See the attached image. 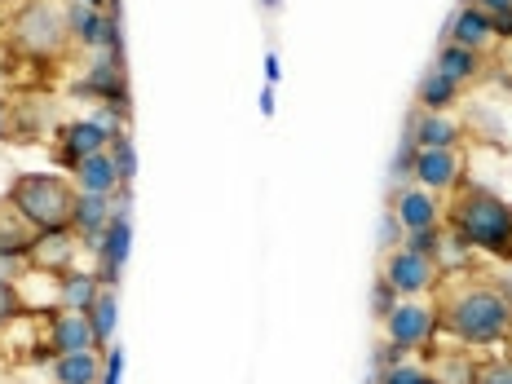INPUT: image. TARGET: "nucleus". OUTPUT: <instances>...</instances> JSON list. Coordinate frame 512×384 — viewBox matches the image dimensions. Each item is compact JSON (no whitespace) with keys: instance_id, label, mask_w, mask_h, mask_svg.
Wrapping results in <instances>:
<instances>
[{"instance_id":"f257e3e1","label":"nucleus","mask_w":512,"mask_h":384,"mask_svg":"<svg viewBox=\"0 0 512 384\" xmlns=\"http://www.w3.org/2000/svg\"><path fill=\"white\" fill-rule=\"evenodd\" d=\"M433 318L437 332L464 349L504 345L512 336V292L490 279H464L455 287H442V296L433 301Z\"/></svg>"},{"instance_id":"f03ea898","label":"nucleus","mask_w":512,"mask_h":384,"mask_svg":"<svg viewBox=\"0 0 512 384\" xmlns=\"http://www.w3.org/2000/svg\"><path fill=\"white\" fill-rule=\"evenodd\" d=\"M442 226L464 248H477V252L495 256V261H512V204L499 199L495 190L477 186V181H460L446 195Z\"/></svg>"},{"instance_id":"7ed1b4c3","label":"nucleus","mask_w":512,"mask_h":384,"mask_svg":"<svg viewBox=\"0 0 512 384\" xmlns=\"http://www.w3.org/2000/svg\"><path fill=\"white\" fill-rule=\"evenodd\" d=\"M0 36H5L9 58H23L31 67H58L76 49L67 0H23V5H14Z\"/></svg>"},{"instance_id":"20e7f679","label":"nucleus","mask_w":512,"mask_h":384,"mask_svg":"<svg viewBox=\"0 0 512 384\" xmlns=\"http://www.w3.org/2000/svg\"><path fill=\"white\" fill-rule=\"evenodd\" d=\"M80 186L62 173H18L5 190V204L18 212L36 234H71Z\"/></svg>"},{"instance_id":"39448f33","label":"nucleus","mask_w":512,"mask_h":384,"mask_svg":"<svg viewBox=\"0 0 512 384\" xmlns=\"http://www.w3.org/2000/svg\"><path fill=\"white\" fill-rule=\"evenodd\" d=\"M384 323V340H389L398 354H411V349H429L433 336H437V318H433V305L424 301H398L389 314L380 318Z\"/></svg>"},{"instance_id":"423d86ee","label":"nucleus","mask_w":512,"mask_h":384,"mask_svg":"<svg viewBox=\"0 0 512 384\" xmlns=\"http://www.w3.org/2000/svg\"><path fill=\"white\" fill-rule=\"evenodd\" d=\"M80 349H98V336H93L89 314L80 309H53L45 318V336H40V349L31 358H62V354H80Z\"/></svg>"},{"instance_id":"0eeeda50","label":"nucleus","mask_w":512,"mask_h":384,"mask_svg":"<svg viewBox=\"0 0 512 384\" xmlns=\"http://www.w3.org/2000/svg\"><path fill=\"white\" fill-rule=\"evenodd\" d=\"M437 265L433 256L424 252H411L407 243H398V248L384 252V265H380V279L393 287L398 296H424L429 287H437Z\"/></svg>"},{"instance_id":"6e6552de","label":"nucleus","mask_w":512,"mask_h":384,"mask_svg":"<svg viewBox=\"0 0 512 384\" xmlns=\"http://www.w3.org/2000/svg\"><path fill=\"white\" fill-rule=\"evenodd\" d=\"M111 133H115V128H106L102 120H71V124H62L58 128V142H53V159H58L67 173H76L80 159H89V155H98V151L111 146Z\"/></svg>"},{"instance_id":"1a4fd4ad","label":"nucleus","mask_w":512,"mask_h":384,"mask_svg":"<svg viewBox=\"0 0 512 384\" xmlns=\"http://www.w3.org/2000/svg\"><path fill=\"white\" fill-rule=\"evenodd\" d=\"M411 177H415V186L433 190V195H451V190L464 181V155H460V146L415 151L411 155Z\"/></svg>"},{"instance_id":"9d476101","label":"nucleus","mask_w":512,"mask_h":384,"mask_svg":"<svg viewBox=\"0 0 512 384\" xmlns=\"http://www.w3.org/2000/svg\"><path fill=\"white\" fill-rule=\"evenodd\" d=\"M128 243H133V226H128V208H120L111 217V226H106L102 243H98V279L102 287H120V270L128 261Z\"/></svg>"},{"instance_id":"9b49d317","label":"nucleus","mask_w":512,"mask_h":384,"mask_svg":"<svg viewBox=\"0 0 512 384\" xmlns=\"http://www.w3.org/2000/svg\"><path fill=\"white\" fill-rule=\"evenodd\" d=\"M115 217V195H93V190H80L76 199V217H71V234L84 243V248L98 252L106 226Z\"/></svg>"},{"instance_id":"f8f14e48","label":"nucleus","mask_w":512,"mask_h":384,"mask_svg":"<svg viewBox=\"0 0 512 384\" xmlns=\"http://www.w3.org/2000/svg\"><path fill=\"white\" fill-rule=\"evenodd\" d=\"M442 195H433V190H424V186H407V190H398V221H402V230L407 234H420V230H437L442 226V204H437Z\"/></svg>"},{"instance_id":"ddd939ff","label":"nucleus","mask_w":512,"mask_h":384,"mask_svg":"<svg viewBox=\"0 0 512 384\" xmlns=\"http://www.w3.org/2000/svg\"><path fill=\"white\" fill-rule=\"evenodd\" d=\"M407 142L415 151H437V146H460L464 142V128L446 115H433V111H411V128H407Z\"/></svg>"},{"instance_id":"4468645a","label":"nucleus","mask_w":512,"mask_h":384,"mask_svg":"<svg viewBox=\"0 0 512 384\" xmlns=\"http://www.w3.org/2000/svg\"><path fill=\"white\" fill-rule=\"evenodd\" d=\"M433 71H442L446 80L464 89V84H477V80H482L486 53H482V49H464V45H442V49H437Z\"/></svg>"},{"instance_id":"2eb2a0df","label":"nucleus","mask_w":512,"mask_h":384,"mask_svg":"<svg viewBox=\"0 0 512 384\" xmlns=\"http://www.w3.org/2000/svg\"><path fill=\"white\" fill-rule=\"evenodd\" d=\"M495 40V31H490V18L482 14L477 5H460L451 18V27H446V45H464V49H482Z\"/></svg>"},{"instance_id":"dca6fc26","label":"nucleus","mask_w":512,"mask_h":384,"mask_svg":"<svg viewBox=\"0 0 512 384\" xmlns=\"http://www.w3.org/2000/svg\"><path fill=\"white\" fill-rule=\"evenodd\" d=\"M106 354L98 349H80V354L53 358V384H102Z\"/></svg>"},{"instance_id":"f3484780","label":"nucleus","mask_w":512,"mask_h":384,"mask_svg":"<svg viewBox=\"0 0 512 384\" xmlns=\"http://www.w3.org/2000/svg\"><path fill=\"white\" fill-rule=\"evenodd\" d=\"M40 234L27 226L23 217H18L14 208H0V261H27L31 248H36Z\"/></svg>"},{"instance_id":"a211bd4d","label":"nucleus","mask_w":512,"mask_h":384,"mask_svg":"<svg viewBox=\"0 0 512 384\" xmlns=\"http://www.w3.org/2000/svg\"><path fill=\"white\" fill-rule=\"evenodd\" d=\"M98 292H102V279L93 270H67L58 279V309H80V314H89V305L98 301Z\"/></svg>"},{"instance_id":"6ab92c4d","label":"nucleus","mask_w":512,"mask_h":384,"mask_svg":"<svg viewBox=\"0 0 512 384\" xmlns=\"http://www.w3.org/2000/svg\"><path fill=\"white\" fill-rule=\"evenodd\" d=\"M71 177H76L80 190H93V195H120V190H124L120 186V173H115V159L106 155V151L80 159V168Z\"/></svg>"},{"instance_id":"aec40b11","label":"nucleus","mask_w":512,"mask_h":384,"mask_svg":"<svg viewBox=\"0 0 512 384\" xmlns=\"http://www.w3.org/2000/svg\"><path fill=\"white\" fill-rule=\"evenodd\" d=\"M455 102H460V84H451L442 71H429V76L420 80V89H415V106H420V111L446 115V106H455Z\"/></svg>"},{"instance_id":"412c9836","label":"nucleus","mask_w":512,"mask_h":384,"mask_svg":"<svg viewBox=\"0 0 512 384\" xmlns=\"http://www.w3.org/2000/svg\"><path fill=\"white\" fill-rule=\"evenodd\" d=\"M89 323H93V336H98V354H106L115 323H120V296H115V287H102L98 292V301L89 305Z\"/></svg>"},{"instance_id":"4be33fe9","label":"nucleus","mask_w":512,"mask_h":384,"mask_svg":"<svg viewBox=\"0 0 512 384\" xmlns=\"http://www.w3.org/2000/svg\"><path fill=\"white\" fill-rule=\"evenodd\" d=\"M106 155L115 159V173H120V186L128 190L137 177V151H133V137H128V128H115L111 133V146H106Z\"/></svg>"},{"instance_id":"5701e85b","label":"nucleus","mask_w":512,"mask_h":384,"mask_svg":"<svg viewBox=\"0 0 512 384\" xmlns=\"http://www.w3.org/2000/svg\"><path fill=\"white\" fill-rule=\"evenodd\" d=\"M380 384H437L433 371L415 367V362H393V367H380Z\"/></svg>"},{"instance_id":"b1692460","label":"nucleus","mask_w":512,"mask_h":384,"mask_svg":"<svg viewBox=\"0 0 512 384\" xmlns=\"http://www.w3.org/2000/svg\"><path fill=\"white\" fill-rule=\"evenodd\" d=\"M473 384H512V362H508V358H486V362H477Z\"/></svg>"},{"instance_id":"393cba45","label":"nucleus","mask_w":512,"mask_h":384,"mask_svg":"<svg viewBox=\"0 0 512 384\" xmlns=\"http://www.w3.org/2000/svg\"><path fill=\"white\" fill-rule=\"evenodd\" d=\"M18 314H23V296L9 279H0V327H9Z\"/></svg>"},{"instance_id":"a878e982","label":"nucleus","mask_w":512,"mask_h":384,"mask_svg":"<svg viewBox=\"0 0 512 384\" xmlns=\"http://www.w3.org/2000/svg\"><path fill=\"white\" fill-rule=\"evenodd\" d=\"M393 305H398V292H393V287H389V283H384L380 274H376V301H371V314H376V318H384V314H389Z\"/></svg>"},{"instance_id":"bb28decb","label":"nucleus","mask_w":512,"mask_h":384,"mask_svg":"<svg viewBox=\"0 0 512 384\" xmlns=\"http://www.w3.org/2000/svg\"><path fill=\"white\" fill-rule=\"evenodd\" d=\"M120 349H106V367H102V384H120Z\"/></svg>"},{"instance_id":"cd10ccee","label":"nucleus","mask_w":512,"mask_h":384,"mask_svg":"<svg viewBox=\"0 0 512 384\" xmlns=\"http://www.w3.org/2000/svg\"><path fill=\"white\" fill-rule=\"evenodd\" d=\"M468 5H477L482 14H512V0H468Z\"/></svg>"},{"instance_id":"c85d7f7f","label":"nucleus","mask_w":512,"mask_h":384,"mask_svg":"<svg viewBox=\"0 0 512 384\" xmlns=\"http://www.w3.org/2000/svg\"><path fill=\"white\" fill-rule=\"evenodd\" d=\"M5 133H9V102H5V93H0V142H5Z\"/></svg>"},{"instance_id":"c756f323","label":"nucleus","mask_w":512,"mask_h":384,"mask_svg":"<svg viewBox=\"0 0 512 384\" xmlns=\"http://www.w3.org/2000/svg\"><path fill=\"white\" fill-rule=\"evenodd\" d=\"M9 62H14V58H9V49H5V36H0V76H9Z\"/></svg>"},{"instance_id":"7c9ffc66","label":"nucleus","mask_w":512,"mask_h":384,"mask_svg":"<svg viewBox=\"0 0 512 384\" xmlns=\"http://www.w3.org/2000/svg\"><path fill=\"white\" fill-rule=\"evenodd\" d=\"M76 5H89V9H106V5H120V0H76Z\"/></svg>"},{"instance_id":"2f4dec72","label":"nucleus","mask_w":512,"mask_h":384,"mask_svg":"<svg viewBox=\"0 0 512 384\" xmlns=\"http://www.w3.org/2000/svg\"><path fill=\"white\" fill-rule=\"evenodd\" d=\"M504 358H508V362H512V336H508V340H504Z\"/></svg>"},{"instance_id":"473e14b6","label":"nucleus","mask_w":512,"mask_h":384,"mask_svg":"<svg viewBox=\"0 0 512 384\" xmlns=\"http://www.w3.org/2000/svg\"><path fill=\"white\" fill-rule=\"evenodd\" d=\"M14 5H23V0H0V9H14Z\"/></svg>"}]
</instances>
